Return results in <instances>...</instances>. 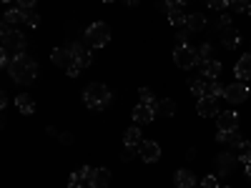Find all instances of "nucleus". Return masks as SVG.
Masks as SVG:
<instances>
[{"mask_svg": "<svg viewBox=\"0 0 251 188\" xmlns=\"http://www.w3.org/2000/svg\"><path fill=\"white\" fill-rule=\"evenodd\" d=\"M25 46H28V38L20 33L18 28L3 23V50H0V53H3V58H0V66L8 70V68H10V63H13V58L23 55Z\"/></svg>", "mask_w": 251, "mask_h": 188, "instance_id": "f257e3e1", "label": "nucleus"}, {"mask_svg": "<svg viewBox=\"0 0 251 188\" xmlns=\"http://www.w3.org/2000/svg\"><path fill=\"white\" fill-rule=\"evenodd\" d=\"M8 75H10L15 83H20V86H28V83H33L35 75H38V66L33 63V58L18 55V58H13V63H10Z\"/></svg>", "mask_w": 251, "mask_h": 188, "instance_id": "f03ea898", "label": "nucleus"}, {"mask_svg": "<svg viewBox=\"0 0 251 188\" xmlns=\"http://www.w3.org/2000/svg\"><path fill=\"white\" fill-rule=\"evenodd\" d=\"M83 100H86V106L93 108V111H106L113 100V93L108 91V86H103V83H91V86L83 91Z\"/></svg>", "mask_w": 251, "mask_h": 188, "instance_id": "7ed1b4c3", "label": "nucleus"}, {"mask_svg": "<svg viewBox=\"0 0 251 188\" xmlns=\"http://www.w3.org/2000/svg\"><path fill=\"white\" fill-rule=\"evenodd\" d=\"M108 40H111V28L106 23H93L86 28V43L91 48H103L108 46Z\"/></svg>", "mask_w": 251, "mask_h": 188, "instance_id": "20e7f679", "label": "nucleus"}, {"mask_svg": "<svg viewBox=\"0 0 251 188\" xmlns=\"http://www.w3.org/2000/svg\"><path fill=\"white\" fill-rule=\"evenodd\" d=\"M214 165H216V173L219 178H226V176H231L236 171V165H239V156L231 153V151H226V153H219L214 158Z\"/></svg>", "mask_w": 251, "mask_h": 188, "instance_id": "39448f33", "label": "nucleus"}, {"mask_svg": "<svg viewBox=\"0 0 251 188\" xmlns=\"http://www.w3.org/2000/svg\"><path fill=\"white\" fill-rule=\"evenodd\" d=\"M174 63L178 68L188 70V68H194L196 63H199V53L194 48H188V46H181V48H174Z\"/></svg>", "mask_w": 251, "mask_h": 188, "instance_id": "423d86ee", "label": "nucleus"}, {"mask_svg": "<svg viewBox=\"0 0 251 188\" xmlns=\"http://www.w3.org/2000/svg\"><path fill=\"white\" fill-rule=\"evenodd\" d=\"M224 98H226L228 103H244V100L249 98V86H246L244 80H234L231 86H226Z\"/></svg>", "mask_w": 251, "mask_h": 188, "instance_id": "0eeeda50", "label": "nucleus"}, {"mask_svg": "<svg viewBox=\"0 0 251 188\" xmlns=\"http://www.w3.org/2000/svg\"><path fill=\"white\" fill-rule=\"evenodd\" d=\"M68 48H71V53H73V60H75V63H80L83 68L93 63L91 46H83V43H78V40H75V43H68Z\"/></svg>", "mask_w": 251, "mask_h": 188, "instance_id": "6e6552de", "label": "nucleus"}, {"mask_svg": "<svg viewBox=\"0 0 251 188\" xmlns=\"http://www.w3.org/2000/svg\"><path fill=\"white\" fill-rule=\"evenodd\" d=\"M138 156H141L146 163H153V161L161 158V145H158L156 141H141V145H138Z\"/></svg>", "mask_w": 251, "mask_h": 188, "instance_id": "1a4fd4ad", "label": "nucleus"}, {"mask_svg": "<svg viewBox=\"0 0 251 188\" xmlns=\"http://www.w3.org/2000/svg\"><path fill=\"white\" fill-rule=\"evenodd\" d=\"M216 125L219 131H239V116L234 111H221L216 116Z\"/></svg>", "mask_w": 251, "mask_h": 188, "instance_id": "9d476101", "label": "nucleus"}, {"mask_svg": "<svg viewBox=\"0 0 251 188\" xmlns=\"http://www.w3.org/2000/svg\"><path fill=\"white\" fill-rule=\"evenodd\" d=\"M153 116H156V108H153V106H146V103H138V106L133 108V120H136V125L151 123Z\"/></svg>", "mask_w": 251, "mask_h": 188, "instance_id": "9b49d317", "label": "nucleus"}, {"mask_svg": "<svg viewBox=\"0 0 251 188\" xmlns=\"http://www.w3.org/2000/svg\"><path fill=\"white\" fill-rule=\"evenodd\" d=\"M196 111H199V116H203V118H211V116H219V113H221L216 98H199Z\"/></svg>", "mask_w": 251, "mask_h": 188, "instance_id": "f8f14e48", "label": "nucleus"}, {"mask_svg": "<svg viewBox=\"0 0 251 188\" xmlns=\"http://www.w3.org/2000/svg\"><path fill=\"white\" fill-rule=\"evenodd\" d=\"M108 183H111V171L108 168H93V173L88 178L91 188H108Z\"/></svg>", "mask_w": 251, "mask_h": 188, "instance_id": "ddd939ff", "label": "nucleus"}, {"mask_svg": "<svg viewBox=\"0 0 251 188\" xmlns=\"http://www.w3.org/2000/svg\"><path fill=\"white\" fill-rule=\"evenodd\" d=\"M234 75L239 78V80H249L251 78V53L249 55H241L239 60H236V66H234Z\"/></svg>", "mask_w": 251, "mask_h": 188, "instance_id": "4468645a", "label": "nucleus"}, {"mask_svg": "<svg viewBox=\"0 0 251 188\" xmlns=\"http://www.w3.org/2000/svg\"><path fill=\"white\" fill-rule=\"evenodd\" d=\"M50 60L55 63V66L68 68L71 63H73V53H71V48H68V46H63V48H53V53H50Z\"/></svg>", "mask_w": 251, "mask_h": 188, "instance_id": "2eb2a0df", "label": "nucleus"}, {"mask_svg": "<svg viewBox=\"0 0 251 188\" xmlns=\"http://www.w3.org/2000/svg\"><path fill=\"white\" fill-rule=\"evenodd\" d=\"M206 28V15L203 13H188L186 15V30L188 33H199Z\"/></svg>", "mask_w": 251, "mask_h": 188, "instance_id": "dca6fc26", "label": "nucleus"}, {"mask_svg": "<svg viewBox=\"0 0 251 188\" xmlns=\"http://www.w3.org/2000/svg\"><path fill=\"white\" fill-rule=\"evenodd\" d=\"M15 108L23 116H33L35 113V100L28 93H20V95H15Z\"/></svg>", "mask_w": 251, "mask_h": 188, "instance_id": "f3484780", "label": "nucleus"}, {"mask_svg": "<svg viewBox=\"0 0 251 188\" xmlns=\"http://www.w3.org/2000/svg\"><path fill=\"white\" fill-rule=\"evenodd\" d=\"M25 18H28V10H23V8H10L5 15H3V23L5 25H18V23H25Z\"/></svg>", "mask_w": 251, "mask_h": 188, "instance_id": "a211bd4d", "label": "nucleus"}, {"mask_svg": "<svg viewBox=\"0 0 251 188\" xmlns=\"http://www.w3.org/2000/svg\"><path fill=\"white\" fill-rule=\"evenodd\" d=\"M174 183H176V188H191L196 183V176L188 168H181V171L174 173Z\"/></svg>", "mask_w": 251, "mask_h": 188, "instance_id": "6ab92c4d", "label": "nucleus"}, {"mask_svg": "<svg viewBox=\"0 0 251 188\" xmlns=\"http://www.w3.org/2000/svg\"><path fill=\"white\" fill-rule=\"evenodd\" d=\"M239 40H241V35H239V30H236L234 25H228V28L221 30V43H224V48H236Z\"/></svg>", "mask_w": 251, "mask_h": 188, "instance_id": "aec40b11", "label": "nucleus"}, {"mask_svg": "<svg viewBox=\"0 0 251 188\" xmlns=\"http://www.w3.org/2000/svg\"><path fill=\"white\" fill-rule=\"evenodd\" d=\"M201 75L208 78V80H219V75H221V63H219V60H206V63H201Z\"/></svg>", "mask_w": 251, "mask_h": 188, "instance_id": "412c9836", "label": "nucleus"}, {"mask_svg": "<svg viewBox=\"0 0 251 188\" xmlns=\"http://www.w3.org/2000/svg\"><path fill=\"white\" fill-rule=\"evenodd\" d=\"M216 141H219V143H228V145H231V148L236 151L239 145H241V141H244V138L239 136V131H219Z\"/></svg>", "mask_w": 251, "mask_h": 188, "instance_id": "4be33fe9", "label": "nucleus"}, {"mask_svg": "<svg viewBox=\"0 0 251 188\" xmlns=\"http://www.w3.org/2000/svg\"><path fill=\"white\" fill-rule=\"evenodd\" d=\"M153 108H156V113H158V116H166V118L176 116V103H174L171 98H163V100H158Z\"/></svg>", "mask_w": 251, "mask_h": 188, "instance_id": "5701e85b", "label": "nucleus"}, {"mask_svg": "<svg viewBox=\"0 0 251 188\" xmlns=\"http://www.w3.org/2000/svg\"><path fill=\"white\" fill-rule=\"evenodd\" d=\"M231 153H236V156H239V163L251 165V143H249V141H241V145H239L236 151H231Z\"/></svg>", "mask_w": 251, "mask_h": 188, "instance_id": "b1692460", "label": "nucleus"}, {"mask_svg": "<svg viewBox=\"0 0 251 188\" xmlns=\"http://www.w3.org/2000/svg\"><path fill=\"white\" fill-rule=\"evenodd\" d=\"M226 93V88L221 86L219 80H211V83H206V93H203V98H219V95H224Z\"/></svg>", "mask_w": 251, "mask_h": 188, "instance_id": "393cba45", "label": "nucleus"}, {"mask_svg": "<svg viewBox=\"0 0 251 188\" xmlns=\"http://www.w3.org/2000/svg\"><path fill=\"white\" fill-rule=\"evenodd\" d=\"M123 143H126V145H141V131H138V125H133V128L126 131Z\"/></svg>", "mask_w": 251, "mask_h": 188, "instance_id": "a878e982", "label": "nucleus"}, {"mask_svg": "<svg viewBox=\"0 0 251 188\" xmlns=\"http://www.w3.org/2000/svg\"><path fill=\"white\" fill-rule=\"evenodd\" d=\"M83 186H88V178L83 171H73L71 173V181H68V188H83Z\"/></svg>", "mask_w": 251, "mask_h": 188, "instance_id": "bb28decb", "label": "nucleus"}, {"mask_svg": "<svg viewBox=\"0 0 251 188\" xmlns=\"http://www.w3.org/2000/svg\"><path fill=\"white\" fill-rule=\"evenodd\" d=\"M169 23H171V25H186V13L181 10V5L169 15Z\"/></svg>", "mask_w": 251, "mask_h": 188, "instance_id": "cd10ccee", "label": "nucleus"}, {"mask_svg": "<svg viewBox=\"0 0 251 188\" xmlns=\"http://www.w3.org/2000/svg\"><path fill=\"white\" fill-rule=\"evenodd\" d=\"M188 88H191V93L194 95H199V98H203V93H206V83L203 80H188Z\"/></svg>", "mask_w": 251, "mask_h": 188, "instance_id": "c85d7f7f", "label": "nucleus"}, {"mask_svg": "<svg viewBox=\"0 0 251 188\" xmlns=\"http://www.w3.org/2000/svg\"><path fill=\"white\" fill-rule=\"evenodd\" d=\"M138 98H141V103H146V106H156V98H153V93L149 88H141L138 91Z\"/></svg>", "mask_w": 251, "mask_h": 188, "instance_id": "c756f323", "label": "nucleus"}, {"mask_svg": "<svg viewBox=\"0 0 251 188\" xmlns=\"http://www.w3.org/2000/svg\"><path fill=\"white\" fill-rule=\"evenodd\" d=\"M196 53H199V63H206V60H211L208 55L214 53V48H211V43H203V46H201V48H199Z\"/></svg>", "mask_w": 251, "mask_h": 188, "instance_id": "7c9ffc66", "label": "nucleus"}, {"mask_svg": "<svg viewBox=\"0 0 251 188\" xmlns=\"http://www.w3.org/2000/svg\"><path fill=\"white\" fill-rule=\"evenodd\" d=\"M231 25V15H219L216 20H214V30H224V28H228Z\"/></svg>", "mask_w": 251, "mask_h": 188, "instance_id": "2f4dec72", "label": "nucleus"}, {"mask_svg": "<svg viewBox=\"0 0 251 188\" xmlns=\"http://www.w3.org/2000/svg\"><path fill=\"white\" fill-rule=\"evenodd\" d=\"M228 5H231L236 13H244V10H249L251 3H249V0H228Z\"/></svg>", "mask_w": 251, "mask_h": 188, "instance_id": "473e14b6", "label": "nucleus"}, {"mask_svg": "<svg viewBox=\"0 0 251 188\" xmlns=\"http://www.w3.org/2000/svg\"><path fill=\"white\" fill-rule=\"evenodd\" d=\"M25 25H28V28H38V25H40V15H38V13H33V10H28Z\"/></svg>", "mask_w": 251, "mask_h": 188, "instance_id": "72a5a7b5", "label": "nucleus"}, {"mask_svg": "<svg viewBox=\"0 0 251 188\" xmlns=\"http://www.w3.org/2000/svg\"><path fill=\"white\" fill-rule=\"evenodd\" d=\"M201 186H203V188H221V186H219V176H206V178L201 181Z\"/></svg>", "mask_w": 251, "mask_h": 188, "instance_id": "f704fd0d", "label": "nucleus"}, {"mask_svg": "<svg viewBox=\"0 0 251 188\" xmlns=\"http://www.w3.org/2000/svg\"><path fill=\"white\" fill-rule=\"evenodd\" d=\"M178 5H181V3H176V0H163V3H161V10H166V13L171 15V13H174Z\"/></svg>", "mask_w": 251, "mask_h": 188, "instance_id": "c9c22d12", "label": "nucleus"}, {"mask_svg": "<svg viewBox=\"0 0 251 188\" xmlns=\"http://www.w3.org/2000/svg\"><path fill=\"white\" fill-rule=\"evenodd\" d=\"M80 68H83V66H80V63H75V60H73V63H71V66L66 68V73H68L71 78H78V73H80Z\"/></svg>", "mask_w": 251, "mask_h": 188, "instance_id": "e433bc0d", "label": "nucleus"}, {"mask_svg": "<svg viewBox=\"0 0 251 188\" xmlns=\"http://www.w3.org/2000/svg\"><path fill=\"white\" fill-rule=\"evenodd\" d=\"M136 148H138V145H126V148H123V161H131L133 156H136Z\"/></svg>", "mask_w": 251, "mask_h": 188, "instance_id": "4c0bfd02", "label": "nucleus"}, {"mask_svg": "<svg viewBox=\"0 0 251 188\" xmlns=\"http://www.w3.org/2000/svg\"><path fill=\"white\" fill-rule=\"evenodd\" d=\"M228 5V0H208V8H214V10H224Z\"/></svg>", "mask_w": 251, "mask_h": 188, "instance_id": "58836bf2", "label": "nucleus"}, {"mask_svg": "<svg viewBox=\"0 0 251 188\" xmlns=\"http://www.w3.org/2000/svg\"><path fill=\"white\" fill-rule=\"evenodd\" d=\"M15 5L23 8V10H33L35 8V0H15Z\"/></svg>", "mask_w": 251, "mask_h": 188, "instance_id": "ea45409f", "label": "nucleus"}, {"mask_svg": "<svg viewBox=\"0 0 251 188\" xmlns=\"http://www.w3.org/2000/svg\"><path fill=\"white\" fill-rule=\"evenodd\" d=\"M186 40H188V30H181V33L176 35V48H181V46H186Z\"/></svg>", "mask_w": 251, "mask_h": 188, "instance_id": "a19ab883", "label": "nucleus"}, {"mask_svg": "<svg viewBox=\"0 0 251 188\" xmlns=\"http://www.w3.org/2000/svg\"><path fill=\"white\" fill-rule=\"evenodd\" d=\"M60 141H63V143H71L73 138H71V133H63V136H60Z\"/></svg>", "mask_w": 251, "mask_h": 188, "instance_id": "79ce46f5", "label": "nucleus"}, {"mask_svg": "<svg viewBox=\"0 0 251 188\" xmlns=\"http://www.w3.org/2000/svg\"><path fill=\"white\" fill-rule=\"evenodd\" d=\"M246 178L251 181V165H246Z\"/></svg>", "mask_w": 251, "mask_h": 188, "instance_id": "37998d69", "label": "nucleus"}, {"mask_svg": "<svg viewBox=\"0 0 251 188\" xmlns=\"http://www.w3.org/2000/svg\"><path fill=\"white\" fill-rule=\"evenodd\" d=\"M126 3H128V5H138V0H126Z\"/></svg>", "mask_w": 251, "mask_h": 188, "instance_id": "c03bdc74", "label": "nucleus"}, {"mask_svg": "<svg viewBox=\"0 0 251 188\" xmlns=\"http://www.w3.org/2000/svg\"><path fill=\"white\" fill-rule=\"evenodd\" d=\"M176 3H181V5H186V3H188V0H176Z\"/></svg>", "mask_w": 251, "mask_h": 188, "instance_id": "a18cd8bd", "label": "nucleus"}, {"mask_svg": "<svg viewBox=\"0 0 251 188\" xmlns=\"http://www.w3.org/2000/svg\"><path fill=\"white\" fill-rule=\"evenodd\" d=\"M191 188H203V186H196V183H194V186H191Z\"/></svg>", "mask_w": 251, "mask_h": 188, "instance_id": "49530a36", "label": "nucleus"}, {"mask_svg": "<svg viewBox=\"0 0 251 188\" xmlns=\"http://www.w3.org/2000/svg\"><path fill=\"white\" fill-rule=\"evenodd\" d=\"M103 3H113V0H103Z\"/></svg>", "mask_w": 251, "mask_h": 188, "instance_id": "de8ad7c7", "label": "nucleus"}, {"mask_svg": "<svg viewBox=\"0 0 251 188\" xmlns=\"http://www.w3.org/2000/svg\"><path fill=\"white\" fill-rule=\"evenodd\" d=\"M249 15H251V5H249Z\"/></svg>", "mask_w": 251, "mask_h": 188, "instance_id": "09e8293b", "label": "nucleus"}, {"mask_svg": "<svg viewBox=\"0 0 251 188\" xmlns=\"http://www.w3.org/2000/svg\"><path fill=\"white\" fill-rule=\"evenodd\" d=\"M221 188H228V186H221Z\"/></svg>", "mask_w": 251, "mask_h": 188, "instance_id": "8fccbe9b", "label": "nucleus"}]
</instances>
